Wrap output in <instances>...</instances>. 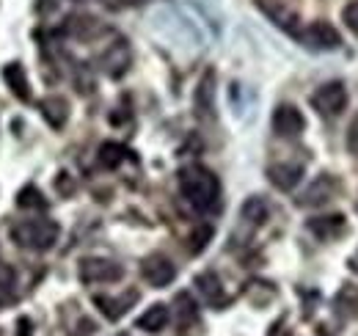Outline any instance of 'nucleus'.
<instances>
[{
	"instance_id": "obj_25",
	"label": "nucleus",
	"mask_w": 358,
	"mask_h": 336,
	"mask_svg": "<svg viewBox=\"0 0 358 336\" xmlns=\"http://www.w3.org/2000/svg\"><path fill=\"white\" fill-rule=\"evenodd\" d=\"M177 303L182 306V323H185V320H193V317H196V306H193L190 295H179Z\"/></svg>"
},
{
	"instance_id": "obj_23",
	"label": "nucleus",
	"mask_w": 358,
	"mask_h": 336,
	"mask_svg": "<svg viewBox=\"0 0 358 336\" xmlns=\"http://www.w3.org/2000/svg\"><path fill=\"white\" fill-rule=\"evenodd\" d=\"M213 240V226L210 223H201V226H196L193 229V234H190V253H201L207 248V243Z\"/></svg>"
},
{
	"instance_id": "obj_9",
	"label": "nucleus",
	"mask_w": 358,
	"mask_h": 336,
	"mask_svg": "<svg viewBox=\"0 0 358 336\" xmlns=\"http://www.w3.org/2000/svg\"><path fill=\"white\" fill-rule=\"evenodd\" d=\"M334 193H336V182H334V176L322 174V176H317L312 185H309V190L298 199V204H301V207H317V204H325Z\"/></svg>"
},
{
	"instance_id": "obj_5",
	"label": "nucleus",
	"mask_w": 358,
	"mask_h": 336,
	"mask_svg": "<svg viewBox=\"0 0 358 336\" xmlns=\"http://www.w3.org/2000/svg\"><path fill=\"white\" fill-rule=\"evenodd\" d=\"M295 36L306 44V47H312V50H336V47L342 44L339 31H336L334 25L322 22V20H317V22H312V25H306V28L298 31Z\"/></svg>"
},
{
	"instance_id": "obj_12",
	"label": "nucleus",
	"mask_w": 358,
	"mask_h": 336,
	"mask_svg": "<svg viewBox=\"0 0 358 336\" xmlns=\"http://www.w3.org/2000/svg\"><path fill=\"white\" fill-rule=\"evenodd\" d=\"M138 300V293L122 295V298H108V295H94V306L108 317V320H119L130 306Z\"/></svg>"
},
{
	"instance_id": "obj_27",
	"label": "nucleus",
	"mask_w": 358,
	"mask_h": 336,
	"mask_svg": "<svg viewBox=\"0 0 358 336\" xmlns=\"http://www.w3.org/2000/svg\"><path fill=\"white\" fill-rule=\"evenodd\" d=\"M31 334H34L31 320H28V317H20V320H17V336H31Z\"/></svg>"
},
{
	"instance_id": "obj_24",
	"label": "nucleus",
	"mask_w": 358,
	"mask_h": 336,
	"mask_svg": "<svg viewBox=\"0 0 358 336\" xmlns=\"http://www.w3.org/2000/svg\"><path fill=\"white\" fill-rule=\"evenodd\" d=\"M342 20H345V25L358 34V0H350L345 8H342Z\"/></svg>"
},
{
	"instance_id": "obj_21",
	"label": "nucleus",
	"mask_w": 358,
	"mask_h": 336,
	"mask_svg": "<svg viewBox=\"0 0 358 336\" xmlns=\"http://www.w3.org/2000/svg\"><path fill=\"white\" fill-rule=\"evenodd\" d=\"M127 155H130V152H127L122 144H102V146H99V163L105 168H119Z\"/></svg>"
},
{
	"instance_id": "obj_15",
	"label": "nucleus",
	"mask_w": 358,
	"mask_h": 336,
	"mask_svg": "<svg viewBox=\"0 0 358 336\" xmlns=\"http://www.w3.org/2000/svg\"><path fill=\"white\" fill-rule=\"evenodd\" d=\"M345 229V218L342 215H328V218H312L309 220V232H314L320 240L336 237Z\"/></svg>"
},
{
	"instance_id": "obj_4",
	"label": "nucleus",
	"mask_w": 358,
	"mask_h": 336,
	"mask_svg": "<svg viewBox=\"0 0 358 336\" xmlns=\"http://www.w3.org/2000/svg\"><path fill=\"white\" fill-rule=\"evenodd\" d=\"M78 276L83 284H113L124 276L122 265L110 262V259H102V256H86L80 259L78 265Z\"/></svg>"
},
{
	"instance_id": "obj_8",
	"label": "nucleus",
	"mask_w": 358,
	"mask_h": 336,
	"mask_svg": "<svg viewBox=\"0 0 358 336\" xmlns=\"http://www.w3.org/2000/svg\"><path fill=\"white\" fill-rule=\"evenodd\" d=\"M268 179L278 190H292L303 179V166L301 163H275L268 168Z\"/></svg>"
},
{
	"instance_id": "obj_10",
	"label": "nucleus",
	"mask_w": 358,
	"mask_h": 336,
	"mask_svg": "<svg viewBox=\"0 0 358 336\" xmlns=\"http://www.w3.org/2000/svg\"><path fill=\"white\" fill-rule=\"evenodd\" d=\"M127 66H130V47H127V42H116L105 55H102V69H105L110 78L124 75Z\"/></svg>"
},
{
	"instance_id": "obj_3",
	"label": "nucleus",
	"mask_w": 358,
	"mask_h": 336,
	"mask_svg": "<svg viewBox=\"0 0 358 336\" xmlns=\"http://www.w3.org/2000/svg\"><path fill=\"white\" fill-rule=\"evenodd\" d=\"M312 105L320 116L336 119L348 105V88H345L342 80H331V83L320 85L312 94Z\"/></svg>"
},
{
	"instance_id": "obj_11",
	"label": "nucleus",
	"mask_w": 358,
	"mask_h": 336,
	"mask_svg": "<svg viewBox=\"0 0 358 336\" xmlns=\"http://www.w3.org/2000/svg\"><path fill=\"white\" fill-rule=\"evenodd\" d=\"M3 80L8 83L11 94H14L17 99H22V102L31 99V83H28V75H25V66H22V64H17V61L6 64V69H3Z\"/></svg>"
},
{
	"instance_id": "obj_2",
	"label": "nucleus",
	"mask_w": 358,
	"mask_h": 336,
	"mask_svg": "<svg viewBox=\"0 0 358 336\" xmlns=\"http://www.w3.org/2000/svg\"><path fill=\"white\" fill-rule=\"evenodd\" d=\"M61 229L55 220L47 218H31V220H20L11 226V237L20 248H31V251H47L55 246Z\"/></svg>"
},
{
	"instance_id": "obj_29",
	"label": "nucleus",
	"mask_w": 358,
	"mask_h": 336,
	"mask_svg": "<svg viewBox=\"0 0 358 336\" xmlns=\"http://www.w3.org/2000/svg\"><path fill=\"white\" fill-rule=\"evenodd\" d=\"M124 6H141V3H146V0H122Z\"/></svg>"
},
{
	"instance_id": "obj_18",
	"label": "nucleus",
	"mask_w": 358,
	"mask_h": 336,
	"mask_svg": "<svg viewBox=\"0 0 358 336\" xmlns=\"http://www.w3.org/2000/svg\"><path fill=\"white\" fill-rule=\"evenodd\" d=\"M262 8L270 14V20L278 25V28H284L287 34H298V17L289 11V8H284V6H268V3H262Z\"/></svg>"
},
{
	"instance_id": "obj_6",
	"label": "nucleus",
	"mask_w": 358,
	"mask_h": 336,
	"mask_svg": "<svg viewBox=\"0 0 358 336\" xmlns=\"http://www.w3.org/2000/svg\"><path fill=\"white\" fill-rule=\"evenodd\" d=\"M141 276L152 284V287H169L177 279V267L163 256V253H152L141 262Z\"/></svg>"
},
{
	"instance_id": "obj_14",
	"label": "nucleus",
	"mask_w": 358,
	"mask_h": 336,
	"mask_svg": "<svg viewBox=\"0 0 358 336\" xmlns=\"http://www.w3.org/2000/svg\"><path fill=\"white\" fill-rule=\"evenodd\" d=\"M39 108H42L45 119L55 127V130H61V127L66 125V119H69V102H66L64 97H45V99L39 102Z\"/></svg>"
},
{
	"instance_id": "obj_22",
	"label": "nucleus",
	"mask_w": 358,
	"mask_h": 336,
	"mask_svg": "<svg viewBox=\"0 0 358 336\" xmlns=\"http://www.w3.org/2000/svg\"><path fill=\"white\" fill-rule=\"evenodd\" d=\"M265 218H268V204L259 196H254V199H248L243 204V220H248L251 226H262Z\"/></svg>"
},
{
	"instance_id": "obj_26",
	"label": "nucleus",
	"mask_w": 358,
	"mask_h": 336,
	"mask_svg": "<svg viewBox=\"0 0 358 336\" xmlns=\"http://www.w3.org/2000/svg\"><path fill=\"white\" fill-rule=\"evenodd\" d=\"M348 149L358 158V119L350 125V130H348Z\"/></svg>"
},
{
	"instance_id": "obj_13",
	"label": "nucleus",
	"mask_w": 358,
	"mask_h": 336,
	"mask_svg": "<svg viewBox=\"0 0 358 336\" xmlns=\"http://www.w3.org/2000/svg\"><path fill=\"white\" fill-rule=\"evenodd\" d=\"M169 306H163V303H155V306H149L141 317H138V328L141 331H146V334H160L166 326H169Z\"/></svg>"
},
{
	"instance_id": "obj_16",
	"label": "nucleus",
	"mask_w": 358,
	"mask_h": 336,
	"mask_svg": "<svg viewBox=\"0 0 358 336\" xmlns=\"http://www.w3.org/2000/svg\"><path fill=\"white\" fill-rule=\"evenodd\" d=\"M213 94H215V72H207L196 91V111L199 116H207L213 111Z\"/></svg>"
},
{
	"instance_id": "obj_19",
	"label": "nucleus",
	"mask_w": 358,
	"mask_h": 336,
	"mask_svg": "<svg viewBox=\"0 0 358 336\" xmlns=\"http://www.w3.org/2000/svg\"><path fill=\"white\" fill-rule=\"evenodd\" d=\"M336 314L342 317V320H353L358 314V290L356 287H345L342 293L336 295Z\"/></svg>"
},
{
	"instance_id": "obj_28",
	"label": "nucleus",
	"mask_w": 358,
	"mask_h": 336,
	"mask_svg": "<svg viewBox=\"0 0 358 336\" xmlns=\"http://www.w3.org/2000/svg\"><path fill=\"white\" fill-rule=\"evenodd\" d=\"M66 176H69V174H58V190H61V193H72V190H75V188L66 182Z\"/></svg>"
},
{
	"instance_id": "obj_17",
	"label": "nucleus",
	"mask_w": 358,
	"mask_h": 336,
	"mask_svg": "<svg viewBox=\"0 0 358 336\" xmlns=\"http://www.w3.org/2000/svg\"><path fill=\"white\" fill-rule=\"evenodd\" d=\"M196 287H199V293L207 298V303H224V290H221V281H218V276L215 273H201L199 279H196Z\"/></svg>"
},
{
	"instance_id": "obj_30",
	"label": "nucleus",
	"mask_w": 358,
	"mask_h": 336,
	"mask_svg": "<svg viewBox=\"0 0 358 336\" xmlns=\"http://www.w3.org/2000/svg\"><path fill=\"white\" fill-rule=\"evenodd\" d=\"M350 267H353V270H356V273H358V253H356V256H353V259H350Z\"/></svg>"
},
{
	"instance_id": "obj_20",
	"label": "nucleus",
	"mask_w": 358,
	"mask_h": 336,
	"mask_svg": "<svg viewBox=\"0 0 358 336\" xmlns=\"http://www.w3.org/2000/svg\"><path fill=\"white\" fill-rule=\"evenodd\" d=\"M17 207H22V210H45L47 202H45V196L39 193L36 185H25V188L17 193Z\"/></svg>"
},
{
	"instance_id": "obj_7",
	"label": "nucleus",
	"mask_w": 358,
	"mask_h": 336,
	"mask_svg": "<svg viewBox=\"0 0 358 336\" xmlns=\"http://www.w3.org/2000/svg\"><path fill=\"white\" fill-rule=\"evenodd\" d=\"M303 127H306V119H303V113L295 105H278L273 111V130H275V135L298 138L303 132Z\"/></svg>"
},
{
	"instance_id": "obj_1",
	"label": "nucleus",
	"mask_w": 358,
	"mask_h": 336,
	"mask_svg": "<svg viewBox=\"0 0 358 336\" xmlns=\"http://www.w3.org/2000/svg\"><path fill=\"white\" fill-rule=\"evenodd\" d=\"M179 190L185 196V202L199 212H213L221 204V182L210 168L185 166L179 171Z\"/></svg>"
}]
</instances>
